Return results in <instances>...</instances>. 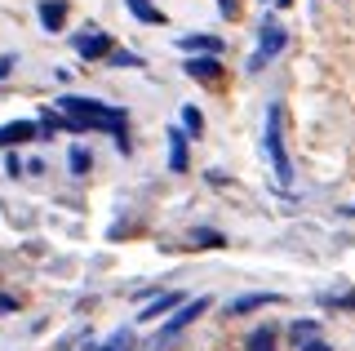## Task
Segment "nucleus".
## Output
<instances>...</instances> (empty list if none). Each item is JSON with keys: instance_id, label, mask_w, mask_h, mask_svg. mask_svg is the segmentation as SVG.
Segmentation results:
<instances>
[{"instance_id": "obj_2", "label": "nucleus", "mask_w": 355, "mask_h": 351, "mask_svg": "<svg viewBox=\"0 0 355 351\" xmlns=\"http://www.w3.org/2000/svg\"><path fill=\"white\" fill-rule=\"evenodd\" d=\"M280 120H284V107L271 103V112H266V129H262V147H266V156H271V169H275V178H280V187H288V182H293V164H288V151H284Z\"/></svg>"}, {"instance_id": "obj_7", "label": "nucleus", "mask_w": 355, "mask_h": 351, "mask_svg": "<svg viewBox=\"0 0 355 351\" xmlns=\"http://www.w3.org/2000/svg\"><path fill=\"white\" fill-rule=\"evenodd\" d=\"M36 134H40L36 120H14V125H0V147H18V142H27V138H36Z\"/></svg>"}, {"instance_id": "obj_4", "label": "nucleus", "mask_w": 355, "mask_h": 351, "mask_svg": "<svg viewBox=\"0 0 355 351\" xmlns=\"http://www.w3.org/2000/svg\"><path fill=\"white\" fill-rule=\"evenodd\" d=\"M284 45H288V31H284V27H275V23H271V27H262V45H258V53H253V62H249V67H253V71L266 67V62H271V58H275V53H280Z\"/></svg>"}, {"instance_id": "obj_22", "label": "nucleus", "mask_w": 355, "mask_h": 351, "mask_svg": "<svg viewBox=\"0 0 355 351\" xmlns=\"http://www.w3.org/2000/svg\"><path fill=\"white\" fill-rule=\"evenodd\" d=\"M103 351H116V347H103Z\"/></svg>"}, {"instance_id": "obj_15", "label": "nucleus", "mask_w": 355, "mask_h": 351, "mask_svg": "<svg viewBox=\"0 0 355 351\" xmlns=\"http://www.w3.org/2000/svg\"><path fill=\"white\" fill-rule=\"evenodd\" d=\"M249 351H275V329H271V325H262L258 334L249 338Z\"/></svg>"}, {"instance_id": "obj_12", "label": "nucleus", "mask_w": 355, "mask_h": 351, "mask_svg": "<svg viewBox=\"0 0 355 351\" xmlns=\"http://www.w3.org/2000/svg\"><path fill=\"white\" fill-rule=\"evenodd\" d=\"M178 49H187V53H218L222 49V40H214V36H178Z\"/></svg>"}, {"instance_id": "obj_19", "label": "nucleus", "mask_w": 355, "mask_h": 351, "mask_svg": "<svg viewBox=\"0 0 355 351\" xmlns=\"http://www.w3.org/2000/svg\"><path fill=\"white\" fill-rule=\"evenodd\" d=\"M111 67H138V58H133V53H120V49H111Z\"/></svg>"}, {"instance_id": "obj_11", "label": "nucleus", "mask_w": 355, "mask_h": 351, "mask_svg": "<svg viewBox=\"0 0 355 351\" xmlns=\"http://www.w3.org/2000/svg\"><path fill=\"white\" fill-rule=\"evenodd\" d=\"M125 5H129V14L138 18V23H151V27H160V23H164V14L151 5V0H125Z\"/></svg>"}, {"instance_id": "obj_9", "label": "nucleus", "mask_w": 355, "mask_h": 351, "mask_svg": "<svg viewBox=\"0 0 355 351\" xmlns=\"http://www.w3.org/2000/svg\"><path fill=\"white\" fill-rule=\"evenodd\" d=\"M178 307H182V293H160L155 302H147V307L138 311V320H142V325H151L155 316H164V311H178Z\"/></svg>"}, {"instance_id": "obj_1", "label": "nucleus", "mask_w": 355, "mask_h": 351, "mask_svg": "<svg viewBox=\"0 0 355 351\" xmlns=\"http://www.w3.org/2000/svg\"><path fill=\"white\" fill-rule=\"evenodd\" d=\"M58 112L62 116H71L80 129H103V134H125V112L120 107H111V103H98V98H71V94H62L58 98Z\"/></svg>"}, {"instance_id": "obj_18", "label": "nucleus", "mask_w": 355, "mask_h": 351, "mask_svg": "<svg viewBox=\"0 0 355 351\" xmlns=\"http://www.w3.org/2000/svg\"><path fill=\"white\" fill-rule=\"evenodd\" d=\"M315 338V320H297L293 325V343H311Z\"/></svg>"}, {"instance_id": "obj_13", "label": "nucleus", "mask_w": 355, "mask_h": 351, "mask_svg": "<svg viewBox=\"0 0 355 351\" xmlns=\"http://www.w3.org/2000/svg\"><path fill=\"white\" fill-rule=\"evenodd\" d=\"M169 169H173V173H182V169H187V138L178 134V129L169 134Z\"/></svg>"}, {"instance_id": "obj_5", "label": "nucleus", "mask_w": 355, "mask_h": 351, "mask_svg": "<svg viewBox=\"0 0 355 351\" xmlns=\"http://www.w3.org/2000/svg\"><path fill=\"white\" fill-rule=\"evenodd\" d=\"M71 45H76L80 58H111V36H103V31H85V36H76Z\"/></svg>"}, {"instance_id": "obj_3", "label": "nucleus", "mask_w": 355, "mask_h": 351, "mask_svg": "<svg viewBox=\"0 0 355 351\" xmlns=\"http://www.w3.org/2000/svg\"><path fill=\"white\" fill-rule=\"evenodd\" d=\"M200 311H209V298H191V302H182V307L173 311V320H164V325H160V343H173V338L182 334V329L191 325Z\"/></svg>"}, {"instance_id": "obj_14", "label": "nucleus", "mask_w": 355, "mask_h": 351, "mask_svg": "<svg viewBox=\"0 0 355 351\" xmlns=\"http://www.w3.org/2000/svg\"><path fill=\"white\" fill-rule=\"evenodd\" d=\"M191 245H200V249H222V245H227V236L214 232V227H191Z\"/></svg>"}, {"instance_id": "obj_16", "label": "nucleus", "mask_w": 355, "mask_h": 351, "mask_svg": "<svg viewBox=\"0 0 355 351\" xmlns=\"http://www.w3.org/2000/svg\"><path fill=\"white\" fill-rule=\"evenodd\" d=\"M67 160H71V173H76V178H85L89 164H94V156H89L85 147H71V156H67Z\"/></svg>"}, {"instance_id": "obj_20", "label": "nucleus", "mask_w": 355, "mask_h": 351, "mask_svg": "<svg viewBox=\"0 0 355 351\" xmlns=\"http://www.w3.org/2000/svg\"><path fill=\"white\" fill-rule=\"evenodd\" d=\"M302 351H333L329 343H320V338H311V343H302Z\"/></svg>"}, {"instance_id": "obj_10", "label": "nucleus", "mask_w": 355, "mask_h": 351, "mask_svg": "<svg viewBox=\"0 0 355 351\" xmlns=\"http://www.w3.org/2000/svg\"><path fill=\"white\" fill-rule=\"evenodd\" d=\"M271 302H280V298H275V293H244V298H236L227 311L231 316H244V311H258V307H271Z\"/></svg>"}, {"instance_id": "obj_23", "label": "nucleus", "mask_w": 355, "mask_h": 351, "mask_svg": "<svg viewBox=\"0 0 355 351\" xmlns=\"http://www.w3.org/2000/svg\"><path fill=\"white\" fill-rule=\"evenodd\" d=\"M351 214H355V209H351Z\"/></svg>"}, {"instance_id": "obj_6", "label": "nucleus", "mask_w": 355, "mask_h": 351, "mask_svg": "<svg viewBox=\"0 0 355 351\" xmlns=\"http://www.w3.org/2000/svg\"><path fill=\"white\" fill-rule=\"evenodd\" d=\"M182 71L191 76V80H218V76H222V58H218V53H200V58L191 53Z\"/></svg>"}, {"instance_id": "obj_21", "label": "nucleus", "mask_w": 355, "mask_h": 351, "mask_svg": "<svg viewBox=\"0 0 355 351\" xmlns=\"http://www.w3.org/2000/svg\"><path fill=\"white\" fill-rule=\"evenodd\" d=\"M14 307H18L14 298H5V293H0V311H14Z\"/></svg>"}, {"instance_id": "obj_17", "label": "nucleus", "mask_w": 355, "mask_h": 351, "mask_svg": "<svg viewBox=\"0 0 355 351\" xmlns=\"http://www.w3.org/2000/svg\"><path fill=\"white\" fill-rule=\"evenodd\" d=\"M182 125L191 129V134H200V129H205V116H200L196 107H182Z\"/></svg>"}, {"instance_id": "obj_8", "label": "nucleus", "mask_w": 355, "mask_h": 351, "mask_svg": "<svg viewBox=\"0 0 355 351\" xmlns=\"http://www.w3.org/2000/svg\"><path fill=\"white\" fill-rule=\"evenodd\" d=\"M36 14H40L44 31H62V23H67V5H62V0H40Z\"/></svg>"}]
</instances>
